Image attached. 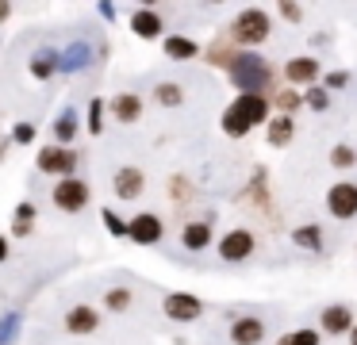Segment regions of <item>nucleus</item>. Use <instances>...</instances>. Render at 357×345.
<instances>
[{
	"label": "nucleus",
	"mask_w": 357,
	"mask_h": 345,
	"mask_svg": "<svg viewBox=\"0 0 357 345\" xmlns=\"http://www.w3.org/2000/svg\"><path fill=\"white\" fill-rule=\"evenodd\" d=\"M254 250H257V238H254V230H246V227H234V230H227V234L219 238V257H223L227 265L250 261Z\"/></svg>",
	"instance_id": "39448f33"
},
{
	"label": "nucleus",
	"mask_w": 357,
	"mask_h": 345,
	"mask_svg": "<svg viewBox=\"0 0 357 345\" xmlns=\"http://www.w3.org/2000/svg\"><path fill=\"white\" fill-rule=\"evenodd\" d=\"M319 326H323V334H331V337L354 334V326H357L354 307H349V303H331V307H323V314H319Z\"/></svg>",
	"instance_id": "9d476101"
},
{
	"label": "nucleus",
	"mask_w": 357,
	"mask_h": 345,
	"mask_svg": "<svg viewBox=\"0 0 357 345\" xmlns=\"http://www.w3.org/2000/svg\"><path fill=\"white\" fill-rule=\"evenodd\" d=\"M303 104H307V112H326L331 107V92L323 84H311V89H303Z\"/></svg>",
	"instance_id": "7c9ffc66"
},
{
	"label": "nucleus",
	"mask_w": 357,
	"mask_h": 345,
	"mask_svg": "<svg viewBox=\"0 0 357 345\" xmlns=\"http://www.w3.org/2000/svg\"><path fill=\"white\" fill-rule=\"evenodd\" d=\"M349 345H357V326H354V334H349Z\"/></svg>",
	"instance_id": "c03bdc74"
},
{
	"label": "nucleus",
	"mask_w": 357,
	"mask_h": 345,
	"mask_svg": "<svg viewBox=\"0 0 357 345\" xmlns=\"http://www.w3.org/2000/svg\"><path fill=\"white\" fill-rule=\"evenodd\" d=\"M100 222H104V230H108L112 238H127V230H131V219H119L112 207H104V211H100Z\"/></svg>",
	"instance_id": "c756f323"
},
{
	"label": "nucleus",
	"mask_w": 357,
	"mask_h": 345,
	"mask_svg": "<svg viewBox=\"0 0 357 345\" xmlns=\"http://www.w3.org/2000/svg\"><path fill=\"white\" fill-rule=\"evenodd\" d=\"M0 261H8V238L0 234Z\"/></svg>",
	"instance_id": "a19ab883"
},
{
	"label": "nucleus",
	"mask_w": 357,
	"mask_h": 345,
	"mask_svg": "<svg viewBox=\"0 0 357 345\" xmlns=\"http://www.w3.org/2000/svg\"><path fill=\"white\" fill-rule=\"evenodd\" d=\"M273 100L269 96H257V92H246V96H234L231 104H227L223 119H219V127H223V135L231 138H246L254 127H269L273 119Z\"/></svg>",
	"instance_id": "f257e3e1"
},
{
	"label": "nucleus",
	"mask_w": 357,
	"mask_h": 345,
	"mask_svg": "<svg viewBox=\"0 0 357 345\" xmlns=\"http://www.w3.org/2000/svg\"><path fill=\"white\" fill-rule=\"evenodd\" d=\"M73 138H77V112H73V107H66V112L54 119V142L58 146H70Z\"/></svg>",
	"instance_id": "bb28decb"
},
{
	"label": "nucleus",
	"mask_w": 357,
	"mask_h": 345,
	"mask_svg": "<svg viewBox=\"0 0 357 345\" xmlns=\"http://www.w3.org/2000/svg\"><path fill=\"white\" fill-rule=\"evenodd\" d=\"M181 245H185V250H192V253L208 250V245H211V222L208 219L185 222V230H181Z\"/></svg>",
	"instance_id": "412c9836"
},
{
	"label": "nucleus",
	"mask_w": 357,
	"mask_h": 345,
	"mask_svg": "<svg viewBox=\"0 0 357 345\" xmlns=\"http://www.w3.org/2000/svg\"><path fill=\"white\" fill-rule=\"evenodd\" d=\"M284 81L292 84V89H311V84H319V61L307 58V54H300V58H288Z\"/></svg>",
	"instance_id": "2eb2a0df"
},
{
	"label": "nucleus",
	"mask_w": 357,
	"mask_h": 345,
	"mask_svg": "<svg viewBox=\"0 0 357 345\" xmlns=\"http://www.w3.org/2000/svg\"><path fill=\"white\" fill-rule=\"evenodd\" d=\"M277 345H292V337H288V334H280V337H277Z\"/></svg>",
	"instance_id": "37998d69"
},
{
	"label": "nucleus",
	"mask_w": 357,
	"mask_h": 345,
	"mask_svg": "<svg viewBox=\"0 0 357 345\" xmlns=\"http://www.w3.org/2000/svg\"><path fill=\"white\" fill-rule=\"evenodd\" d=\"M27 73H31L35 81H50L54 73H62V50L39 46V50L31 54V61H27Z\"/></svg>",
	"instance_id": "dca6fc26"
},
{
	"label": "nucleus",
	"mask_w": 357,
	"mask_h": 345,
	"mask_svg": "<svg viewBox=\"0 0 357 345\" xmlns=\"http://www.w3.org/2000/svg\"><path fill=\"white\" fill-rule=\"evenodd\" d=\"M162 50H165V58H173V61H192V58H204V50H200V46H196L188 35H165Z\"/></svg>",
	"instance_id": "6ab92c4d"
},
{
	"label": "nucleus",
	"mask_w": 357,
	"mask_h": 345,
	"mask_svg": "<svg viewBox=\"0 0 357 345\" xmlns=\"http://www.w3.org/2000/svg\"><path fill=\"white\" fill-rule=\"evenodd\" d=\"M231 342L234 345H261L265 342V322L257 314H238L231 322Z\"/></svg>",
	"instance_id": "f3484780"
},
{
	"label": "nucleus",
	"mask_w": 357,
	"mask_h": 345,
	"mask_svg": "<svg viewBox=\"0 0 357 345\" xmlns=\"http://www.w3.org/2000/svg\"><path fill=\"white\" fill-rule=\"evenodd\" d=\"M127 23H131V35L135 38H146V43H154V38L165 35V20L154 12V8H135Z\"/></svg>",
	"instance_id": "4468645a"
},
{
	"label": "nucleus",
	"mask_w": 357,
	"mask_h": 345,
	"mask_svg": "<svg viewBox=\"0 0 357 345\" xmlns=\"http://www.w3.org/2000/svg\"><path fill=\"white\" fill-rule=\"evenodd\" d=\"M35 204L31 199H24V204H16V211H12V238H31L35 234Z\"/></svg>",
	"instance_id": "393cba45"
},
{
	"label": "nucleus",
	"mask_w": 357,
	"mask_h": 345,
	"mask_svg": "<svg viewBox=\"0 0 357 345\" xmlns=\"http://www.w3.org/2000/svg\"><path fill=\"white\" fill-rule=\"evenodd\" d=\"M96 12L104 15V23H112V20H116V4H112V0H100V4H96Z\"/></svg>",
	"instance_id": "58836bf2"
},
{
	"label": "nucleus",
	"mask_w": 357,
	"mask_h": 345,
	"mask_svg": "<svg viewBox=\"0 0 357 345\" xmlns=\"http://www.w3.org/2000/svg\"><path fill=\"white\" fill-rule=\"evenodd\" d=\"M50 199H54L58 211L66 215H81L89 207V184L77 181V176H70V181H58L54 192H50Z\"/></svg>",
	"instance_id": "423d86ee"
},
{
	"label": "nucleus",
	"mask_w": 357,
	"mask_h": 345,
	"mask_svg": "<svg viewBox=\"0 0 357 345\" xmlns=\"http://www.w3.org/2000/svg\"><path fill=\"white\" fill-rule=\"evenodd\" d=\"M292 345H319V330H311V326H300V330H292Z\"/></svg>",
	"instance_id": "4c0bfd02"
},
{
	"label": "nucleus",
	"mask_w": 357,
	"mask_h": 345,
	"mask_svg": "<svg viewBox=\"0 0 357 345\" xmlns=\"http://www.w3.org/2000/svg\"><path fill=\"white\" fill-rule=\"evenodd\" d=\"M277 15H280L284 23H303V8L296 4V0H280V4H277Z\"/></svg>",
	"instance_id": "f704fd0d"
},
{
	"label": "nucleus",
	"mask_w": 357,
	"mask_h": 345,
	"mask_svg": "<svg viewBox=\"0 0 357 345\" xmlns=\"http://www.w3.org/2000/svg\"><path fill=\"white\" fill-rule=\"evenodd\" d=\"M131 303H135V291H131V288H123V284H116V288L104 291V311H112V314L131 311Z\"/></svg>",
	"instance_id": "a878e982"
},
{
	"label": "nucleus",
	"mask_w": 357,
	"mask_h": 345,
	"mask_svg": "<svg viewBox=\"0 0 357 345\" xmlns=\"http://www.w3.org/2000/svg\"><path fill=\"white\" fill-rule=\"evenodd\" d=\"M238 54L242 50L231 43V35H219L215 43L204 50V61H208V66H215V69H223V73H231V66L238 61Z\"/></svg>",
	"instance_id": "a211bd4d"
},
{
	"label": "nucleus",
	"mask_w": 357,
	"mask_h": 345,
	"mask_svg": "<svg viewBox=\"0 0 357 345\" xmlns=\"http://www.w3.org/2000/svg\"><path fill=\"white\" fill-rule=\"evenodd\" d=\"M8 146H12V135H8V138H0V161H4V153H8Z\"/></svg>",
	"instance_id": "79ce46f5"
},
{
	"label": "nucleus",
	"mask_w": 357,
	"mask_h": 345,
	"mask_svg": "<svg viewBox=\"0 0 357 345\" xmlns=\"http://www.w3.org/2000/svg\"><path fill=\"white\" fill-rule=\"evenodd\" d=\"M35 142V123H16L12 127V146H31Z\"/></svg>",
	"instance_id": "c9c22d12"
},
{
	"label": "nucleus",
	"mask_w": 357,
	"mask_h": 345,
	"mask_svg": "<svg viewBox=\"0 0 357 345\" xmlns=\"http://www.w3.org/2000/svg\"><path fill=\"white\" fill-rule=\"evenodd\" d=\"M93 58H100V50H93V43H85V38H73L70 46H62V73H81V69L93 66Z\"/></svg>",
	"instance_id": "ddd939ff"
},
{
	"label": "nucleus",
	"mask_w": 357,
	"mask_h": 345,
	"mask_svg": "<svg viewBox=\"0 0 357 345\" xmlns=\"http://www.w3.org/2000/svg\"><path fill=\"white\" fill-rule=\"evenodd\" d=\"M162 311H165V319H173V322H196L204 314V303L192 291H169V296L162 299Z\"/></svg>",
	"instance_id": "6e6552de"
},
{
	"label": "nucleus",
	"mask_w": 357,
	"mask_h": 345,
	"mask_svg": "<svg viewBox=\"0 0 357 345\" xmlns=\"http://www.w3.org/2000/svg\"><path fill=\"white\" fill-rule=\"evenodd\" d=\"M331 165L338 169V173H349V169L357 165V150H354L349 142H338V146L331 150Z\"/></svg>",
	"instance_id": "c85d7f7f"
},
{
	"label": "nucleus",
	"mask_w": 357,
	"mask_h": 345,
	"mask_svg": "<svg viewBox=\"0 0 357 345\" xmlns=\"http://www.w3.org/2000/svg\"><path fill=\"white\" fill-rule=\"evenodd\" d=\"M173 199H177V207L192 204V188H188L185 176H173Z\"/></svg>",
	"instance_id": "e433bc0d"
},
{
	"label": "nucleus",
	"mask_w": 357,
	"mask_h": 345,
	"mask_svg": "<svg viewBox=\"0 0 357 345\" xmlns=\"http://www.w3.org/2000/svg\"><path fill=\"white\" fill-rule=\"evenodd\" d=\"M165 234V222L158 219L154 211H139L131 219V230H127V238H131L135 245H158Z\"/></svg>",
	"instance_id": "1a4fd4ad"
},
{
	"label": "nucleus",
	"mask_w": 357,
	"mask_h": 345,
	"mask_svg": "<svg viewBox=\"0 0 357 345\" xmlns=\"http://www.w3.org/2000/svg\"><path fill=\"white\" fill-rule=\"evenodd\" d=\"M4 20H12V4H8V0H0V23H4Z\"/></svg>",
	"instance_id": "ea45409f"
},
{
	"label": "nucleus",
	"mask_w": 357,
	"mask_h": 345,
	"mask_svg": "<svg viewBox=\"0 0 357 345\" xmlns=\"http://www.w3.org/2000/svg\"><path fill=\"white\" fill-rule=\"evenodd\" d=\"M288 238H292V245H300L307 253H323V227L319 222H300Z\"/></svg>",
	"instance_id": "b1692460"
},
{
	"label": "nucleus",
	"mask_w": 357,
	"mask_h": 345,
	"mask_svg": "<svg viewBox=\"0 0 357 345\" xmlns=\"http://www.w3.org/2000/svg\"><path fill=\"white\" fill-rule=\"evenodd\" d=\"M16 334H20V314H16V311L0 314V345L16 342Z\"/></svg>",
	"instance_id": "473e14b6"
},
{
	"label": "nucleus",
	"mask_w": 357,
	"mask_h": 345,
	"mask_svg": "<svg viewBox=\"0 0 357 345\" xmlns=\"http://www.w3.org/2000/svg\"><path fill=\"white\" fill-rule=\"evenodd\" d=\"M89 135H93V138L104 135V100L100 96L89 100Z\"/></svg>",
	"instance_id": "2f4dec72"
},
{
	"label": "nucleus",
	"mask_w": 357,
	"mask_h": 345,
	"mask_svg": "<svg viewBox=\"0 0 357 345\" xmlns=\"http://www.w3.org/2000/svg\"><path fill=\"white\" fill-rule=\"evenodd\" d=\"M112 188H116L119 199L135 204V199L146 192V173H142L139 165H123V169H116V176H112Z\"/></svg>",
	"instance_id": "9b49d317"
},
{
	"label": "nucleus",
	"mask_w": 357,
	"mask_h": 345,
	"mask_svg": "<svg viewBox=\"0 0 357 345\" xmlns=\"http://www.w3.org/2000/svg\"><path fill=\"white\" fill-rule=\"evenodd\" d=\"M154 100L162 107H181L185 104V89H181L177 81H158L154 84Z\"/></svg>",
	"instance_id": "cd10ccee"
},
{
	"label": "nucleus",
	"mask_w": 357,
	"mask_h": 345,
	"mask_svg": "<svg viewBox=\"0 0 357 345\" xmlns=\"http://www.w3.org/2000/svg\"><path fill=\"white\" fill-rule=\"evenodd\" d=\"M62 326H66V334H73V337L96 334V330H100V311H96V307L77 303V307H70V311H66Z\"/></svg>",
	"instance_id": "f8f14e48"
},
{
	"label": "nucleus",
	"mask_w": 357,
	"mask_h": 345,
	"mask_svg": "<svg viewBox=\"0 0 357 345\" xmlns=\"http://www.w3.org/2000/svg\"><path fill=\"white\" fill-rule=\"evenodd\" d=\"M326 211L334 215V219L349 222L357 219V184L354 181H338L326 188Z\"/></svg>",
	"instance_id": "0eeeda50"
},
{
	"label": "nucleus",
	"mask_w": 357,
	"mask_h": 345,
	"mask_svg": "<svg viewBox=\"0 0 357 345\" xmlns=\"http://www.w3.org/2000/svg\"><path fill=\"white\" fill-rule=\"evenodd\" d=\"M265 138H269V146L284 150V146L296 138V119H292V115H273L269 127H265Z\"/></svg>",
	"instance_id": "4be33fe9"
},
{
	"label": "nucleus",
	"mask_w": 357,
	"mask_h": 345,
	"mask_svg": "<svg viewBox=\"0 0 357 345\" xmlns=\"http://www.w3.org/2000/svg\"><path fill=\"white\" fill-rule=\"evenodd\" d=\"M269 31H273V20H269L265 8H242L231 20V43L254 50V46H261L265 38H269Z\"/></svg>",
	"instance_id": "7ed1b4c3"
},
{
	"label": "nucleus",
	"mask_w": 357,
	"mask_h": 345,
	"mask_svg": "<svg viewBox=\"0 0 357 345\" xmlns=\"http://www.w3.org/2000/svg\"><path fill=\"white\" fill-rule=\"evenodd\" d=\"M323 89H326V92H342V89H349V69H331V73L323 77Z\"/></svg>",
	"instance_id": "72a5a7b5"
},
{
	"label": "nucleus",
	"mask_w": 357,
	"mask_h": 345,
	"mask_svg": "<svg viewBox=\"0 0 357 345\" xmlns=\"http://www.w3.org/2000/svg\"><path fill=\"white\" fill-rule=\"evenodd\" d=\"M35 165H39V173H47V176H58V181H70V176L77 173V150L50 142V146H43V150H39Z\"/></svg>",
	"instance_id": "20e7f679"
},
{
	"label": "nucleus",
	"mask_w": 357,
	"mask_h": 345,
	"mask_svg": "<svg viewBox=\"0 0 357 345\" xmlns=\"http://www.w3.org/2000/svg\"><path fill=\"white\" fill-rule=\"evenodd\" d=\"M108 112L116 115L119 123H139L142 119V100L135 96V92H119V96H112Z\"/></svg>",
	"instance_id": "aec40b11"
},
{
	"label": "nucleus",
	"mask_w": 357,
	"mask_h": 345,
	"mask_svg": "<svg viewBox=\"0 0 357 345\" xmlns=\"http://www.w3.org/2000/svg\"><path fill=\"white\" fill-rule=\"evenodd\" d=\"M227 81L238 89V96H246V92L265 96V89L273 84V66H269V61H265L257 50H242L238 61L231 66V73H227Z\"/></svg>",
	"instance_id": "f03ea898"
},
{
	"label": "nucleus",
	"mask_w": 357,
	"mask_h": 345,
	"mask_svg": "<svg viewBox=\"0 0 357 345\" xmlns=\"http://www.w3.org/2000/svg\"><path fill=\"white\" fill-rule=\"evenodd\" d=\"M269 100H273V112H277V115H292V119H296V112H303V107H307V104H303V92L292 89V84L277 89Z\"/></svg>",
	"instance_id": "5701e85b"
}]
</instances>
